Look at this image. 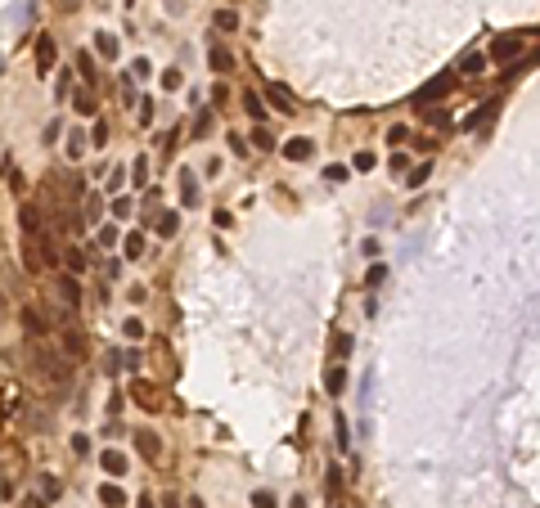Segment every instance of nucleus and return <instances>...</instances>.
Listing matches in <instances>:
<instances>
[{
    "instance_id": "nucleus-10",
    "label": "nucleus",
    "mask_w": 540,
    "mask_h": 508,
    "mask_svg": "<svg viewBox=\"0 0 540 508\" xmlns=\"http://www.w3.org/2000/svg\"><path fill=\"white\" fill-rule=\"evenodd\" d=\"M18 220H23V234H28V239H41V212H36L32 203L18 207Z\"/></svg>"
},
{
    "instance_id": "nucleus-40",
    "label": "nucleus",
    "mask_w": 540,
    "mask_h": 508,
    "mask_svg": "<svg viewBox=\"0 0 540 508\" xmlns=\"http://www.w3.org/2000/svg\"><path fill=\"white\" fill-rule=\"evenodd\" d=\"M149 72H153L149 59H131V77H149Z\"/></svg>"
},
{
    "instance_id": "nucleus-22",
    "label": "nucleus",
    "mask_w": 540,
    "mask_h": 508,
    "mask_svg": "<svg viewBox=\"0 0 540 508\" xmlns=\"http://www.w3.org/2000/svg\"><path fill=\"white\" fill-rule=\"evenodd\" d=\"M64 266H68V275H81V270L90 266V261H86L81 247H68V252H64Z\"/></svg>"
},
{
    "instance_id": "nucleus-44",
    "label": "nucleus",
    "mask_w": 540,
    "mask_h": 508,
    "mask_svg": "<svg viewBox=\"0 0 540 508\" xmlns=\"http://www.w3.org/2000/svg\"><path fill=\"white\" fill-rule=\"evenodd\" d=\"M230 148H235V153L243 158V153H248V140H243V135H235V131H230Z\"/></svg>"
},
{
    "instance_id": "nucleus-45",
    "label": "nucleus",
    "mask_w": 540,
    "mask_h": 508,
    "mask_svg": "<svg viewBox=\"0 0 540 508\" xmlns=\"http://www.w3.org/2000/svg\"><path fill=\"white\" fill-rule=\"evenodd\" d=\"M334 351H342V355L351 351V338H347V333H338V338H334Z\"/></svg>"
},
{
    "instance_id": "nucleus-49",
    "label": "nucleus",
    "mask_w": 540,
    "mask_h": 508,
    "mask_svg": "<svg viewBox=\"0 0 540 508\" xmlns=\"http://www.w3.org/2000/svg\"><path fill=\"white\" fill-rule=\"evenodd\" d=\"M131 5H135V0H127V9H131Z\"/></svg>"
},
{
    "instance_id": "nucleus-28",
    "label": "nucleus",
    "mask_w": 540,
    "mask_h": 508,
    "mask_svg": "<svg viewBox=\"0 0 540 508\" xmlns=\"http://www.w3.org/2000/svg\"><path fill=\"white\" fill-rule=\"evenodd\" d=\"M95 243H100V247H113V243H117V225H108V220H104V225L95 230Z\"/></svg>"
},
{
    "instance_id": "nucleus-2",
    "label": "nucleus",
    "mask_w": 540,
    "mask_h": 508,
    "mask_svg": "<svg viewBox=\"0 0 540 508\" xmlns=\"http://www.w3.org/2000/svg\"><path fill=\"white\" fill-rule=\"evenodd\" d=\"M522 49H527V41H522L518 32H509V36H500V41L491 45V59H495V64H513Z\"/></svg>"
},
{
    "instance_id": "nucleus-30",
    "label": "nucleus",
    "mask_w": 540,
    "mask_h": 508,
    "mask_svg": "<svg viewBox=\"0 0 540 508\" xmlns=\"http://www.w3.org/2000/svg\"><path fill=\"white\" fill-rule=\"evenodd\" d=\"M486 68V54H464L459 59V72H482Z\"/></svg>"
},
{
    "instance_id": "nucleus-23",
    "label": "nucleus",
    "mask_w": 540,
    "mask_h": 508,
    "mask_svg": "<svg viewBox=\"0 0 540 508\" xmlns=\"http://www.w3.org/2000/svg\"><path fill=\"white\" fill-rule=\"evenodd\" d=\"M324 180H329V184H347V180H351V167H347V163H329V167H324Z\"/></svg>"
},
{
    "instance_id": "nucleus-36",
    "label": "nucleus",
    "mask_w": 540,
    "mask_h": 508,
    "mask_svg": "<svg viewBox=\"0 0 540 508\" xmlns=\"http://www.w3.org/2000/svg\"><path fill=\"white\" fill-rule=\"evenodd\" d=\"M252 144H257V148H275V135H270L266 126H257V131H252Z\"/></svg>"
},
{
    "instance_id": "nucleus-18",
    "label": "nucleus",
    "mask_w": 540,
    "mask_h": 508,
    "mask_svg": "<svg viewBox=\"0 0 540 508\" xmlns=\"http://www.w3.org/2000/svg\"><path fill=\"white\" fill-rule=\"evenodd\" d=\"M180 203L185 207L199 203V180H194V171H180Z\"/></svg>"
},
{
    "instance_id": "nucleus-17",
    "label": "nucleus",
    "mask_w": 540,
    "mask_h": 508,
    "mask_svg": "<svg viewBox=\"0 0 540 508\" xmlns=\"http://www.w3.org/2000/svg\"><path fill=\"white\" fill-rule=\"evenodd\" d=\"M18 315H23V324H28V333H32V338H41V333H45V329H50V324H45V315H41V311H36V306H23V311H18Z\"/></svg>"
},
{
    "instance_id": "nucleus-31",
    "label": "nucleus",
    "mask_w": 540,
    "mask_h": 508,
    "mask_svg": "<svg viewBox=\"0 0 540 508\" xmlns=\"http://www.w3.org/2000/svg\"><path fill=\"white\" fill-rule=\"evenodd\" d=\"M428 176H433V163H423V167H414V171H410V180H405V184H410V189H419V184H423Z\"/></svg>"
},
{
    "instance_id": "nucleus-46",
    "label": "nucleus",
    "mask_w": 540,
    "mask_h": 508,
    "mask_svg": "<svg viewBox=\"0 0 540 508\" xmlns=\"http://www.w3.org/2000/svg\"><path fill=\"white\" fill-rule=\"evenodd\" d=\"M428 122H433V126H450V117L441 113V108H433V113H428Z\"/></svg>"
},
{
    "instance_id": "nucleus-8",
    "label": "nucleus",
    "mask_w": 540,
    "mask_h": 508,
    "mask_svg": "<svg viewBox=\"0 0 540 508\" xmlns=\"http://www.w3.org/2000/svg\"><path fill=\"white\" fill-rule=\"evenodd\" d=\"M54 288H59V302H64V306H77V302H81V283H77V275H59Z\"/></svg>"
},
{
    "instance_id": "nucleus-33",
    "label": "nucleus",
    "mask_w": 540,
    "mask_h": 508,
    "mask_svg": "<svg viewBox=\"0 0 540 508\" xmlns=\"http://www.w3.org/2000/svg\"><path fill=\"white\" fill-rule=\"evenodd\" d=\"M81 153H86V135L72 131V135H68V158H81Z\"/></svg>"
},
{
    "instance_id": "nucleus-11",
    "label": "nucleus",
    "mask_w": 540,
    "mask_h": 508,
    "mask_svg": "<svg viewBox=\"0 0 540 508\" xmlns=\"http://www.w3.org/2000/svg\"><path fill=\"white\" fill-rule=\"evenodd\" d=\"M100 468H104L108 477H127V454H122V450H104L100 454Z\"/></svg>"
},
{
    "instance_id": "nucleus-47",
    "label": "nucleus",
    "mask_w": 540,
    "mask_h": 508,
    "mask_svg": "<svg viewBox=\"0 0 540 508\" xmlns=\"http://www.w3.org/2000/svg\"><path fill=\"white\" fill-rule=\"evenodd\" d=\"M135 508H153V500H149V495H140V500H135Z\"/></svg>"
},
{
    "instance_id": "nucleus-38",
    "label": "nucleus",
    "mask_w": 540,
    "mask_h": 508,
    "mask_svg": "<svg viewBox=\"0 0 540 508\" xmlns=\"http://www.w3.org/2000/svg\"><path fill=\"white\" fill-rule=\"evenodd\" d=\"M410 140V126H387V144H405Z\"/></svg>"
},
{
    "instance_id": "nucleus-21",
    "label": "nucleus",
    "mask_w": 540,
    "mask_h": 508,
    "mask_svg": "<svg viewBox=\"0 0 540 508\" xmlns=\"http://www.w3.org/2000/svg\"><path fill=\"white\" fill-rule=\"evenodd\" d=\"M77 72H81V81H90V85H95V77H100V68H95L90 49H81V54H77Z\"/></svg>"
},
{
    "instance_id": "nucleus-12",
    "label": "nucleus",
    "mask_w": 540,
    "mask_h": 508,
    "mask_svg": "<svg viewBox=\"0 0 540 508\" xmlns=\"http://www.w3.org/2000/svg\"><path fill=\"white\" fill-rule=\"evenodd\" d=\"M311 153H315V144L306 140V135H298V140H288V144H284V158H288V163H306Z\"/></svg>"
},
{
    "instance_id": "nucleus-9",
    "label": "nucleus",
    "mask_w": 540,
    "mask_h": 508,
    "mask_svg": "<svg viewBox=\"0 0 540 508\" xmlns=\"http://www.w3.org/2000/svg\"><path fill=\"white\" fill-rule=\"evenodd\" d=\"M149 230L158 234V239H171V234L180 230V216H176V212H158V216L149 220Z\"/></svg>"
},
{
    "instance_id": "nucleus-41",
    "label": "nucleus",
    "mask_w": 540,
    "mask_h": 508,
    "mask_svg": "<svg viewBox=\"0 0 540 508\" xmlns=\"http://www.w3.org/2000/svg\"><path fill=\"white\" fill-rule=\"evenodd\" d=\"M163 90H180V72H176V68L163 72Z\"/></svg>"
},
{
    "instance_id": "nucleus-6",
    "label": "nucleus",
    "mask_w": 540,
    "mask_h": 508,
    "mask_svg": "<svg viewBox=\"0 0 540 508\" xmlns=\"http://www.w3.org/2000/svg\"><path fill=\"white\" fill-rule=\"evenodd\" d=\"M135 450H140L144 463H158V459H163V445H158L153 432H135Z\"/></svg>"
},
{
    "instance_id": "nucleus-25",
    "label": "nucleus",
    "mask_w": 540,
    "mask_h": 508,
    "mask_svg": "<svg viewBox=\"0 0 540 508\" xmlns=\"http://www.w3.org/2000/svg\"><path fill=\"white\" fill-rule=\"evenodd\" d=\"M72 108H77L81 117H90V113H95V95H90V90H77V95H72Z\"/></svg>"
},
{
    "instance_id": "nucleus-7",
    "label": "nucleus",
    "mask_w": 540,
    "mask_h": 508,
    "mask_svg": "<svg viewBox=\"0 0 540 508\" xmlns=\"http://www.w3.org/2000/svg\"><path fill=\"white\" fill-rule=\"evenodd\" d=\"M207 64H212V72H235V54H230L221 41L207 45Z\"/></svg>"
},
{
    "instance_id": "nucleus-20",
    "label": "nucleus",
    "mask_w": 540,
    "mask_h": 508,
    "mask_svg": "<svg viewBox=\"0 0 540 508\" xmlns=\"http://www.w3.org/2000/svg\"><path fill=\"white\" fill-rule=\"evenodd\" d=\"M212 23H216V32H221V36L239 32V14H235V9H216V14H212Z\"/></svg>"
},
{
    "instance_id": "nucleus-15",
    "label": "nucleus",
    "mask_w": 540,
    "mask_h": 508,
    "mask_svg": "<svg viewBox=\"0 0 540 508\" xmlns=\"http://www.w3.org/2000/svg\"><path fill=\"white\" fill-rule=\"evenodd\" d=\"M95 495H100V504H108V508H127V490L113 486V481H104V486L95 490Z\"/></svg>"
},
{
    "instance_id": "nucleus-1",
    "label": "nucleus",
    "mask_w": 540,
    "mask_h": 508,
    "mask_svg": "<svg viewBox=\"0 0 540 508\" xmlns=\"http://www.w3.org/2000/svg\"><path fill=\"white\" fill-rule=\"evenodd\" d=\"M455 81H459V68H450V72H441V77H433L423 85V90H414V108H428V104H437L446 90H455Z\"/></svg>"
},
{
    "instance_id": "nucleus-48",
    "label": "nucleus",
    "mask_w": 540,
    "mask_h": 508,
    "mask_svg": "<svg viewBox=\"0 0 540 508\" xmlns=\"http://www.w3.org/2000/svg\"><path fill=\"white\" fill-rule=\"evenodd\" d=\"M185 508H203V500H189V504H185Z\"/></svg>"
},
{
    "instance_id": "nucleus-27",
    "label": "nucleus",
    "mask_w": 540,
    "mask_h": 508,
    "mask_svg": "<svg viewBox=\"0 0 540 508\" xmlns=\"http://www.w3.org/2000/svg\"><path fill=\"white\" fill-rule=\"evenodd\" d=\"M122 338H127V342H140V338H144V319H135V315H131L127 324H122Z\"/></svg>"
},
{
    "instance_id": "nucleus-32",
    "label": "nucleus",
    "mask_w": 540,
    "mask_h": 508,
    "mask_svg": "<svg viewBox=\"0 0 540 508\" xmlns=\"http://www.w3.org/2000/svg\"><path fill=\"white\" fill-rule=\"evenodd\" d=\"M338 450L342 454L351 450V427H347V418H342V414H338Z\"/></svg>"
},
{
    "instance_id": "nucleus-19",
    "label": "nucleus",
    "mask_w": 540,
    "mask_h": 508,
    "mask_svg": "<svg viewBox=\"0 0 540 508\" xmlns=\"http://www.w3.org/2000/svg\"><path fill=\"white\" fill-rule=\"evenodd\" d=\"M122 252H127V261H140V256H144V234L131 230L127 239H122Z\"/></svg>"
},
{
    "instance_id": "nucleus-35",
    "label": "nucleus",
    "mask_w": 540,
    "mask_h": 508,
    "mask_svg": "<svg viewBox=\"0 0 540 508\" xmlns=\"http://www.w3.org/2000/svg\"><path fill=\"white\" fill-rule=\"evenodd\" d=\"M131 207H135L131 198H113V203H108V212H113V216L122 220V216H131Z\"/></svg>"
},
{
    "instance_id": "nucleus-5",
    "label": "nucleus",
    "mask_w": 540,
    "mask_h": 508,
    "mask_svg": "<svg viewBox=\"0 0 540 508\" xmlns=\"http://www.w3.org/2000/svg\"><path fill=\"white\" fill-rule=\"evenodd\" d=\"M54 59H59V45H54V36H41V41H36V72H41V77H50Z\"/></svg>"
},
{
    "instance_id": "nucleus-37",
    "label": "nucleus",
    "mask_w": 540,
    "mask_h": 508,
    "mask_svg": "<svg viewBox=\"0 0 540 508\" xmlns=\"http://www.w3.org/2000/svg\"><path fill=\"white\" fill-rule=\"evenodd\" d=\"M100 212H104L100 198H86V220H100ZM100 225H104V220H100Z\"/></svg>"
},
{
    "instance_id": "nucleus-4",
    "label": "nucleus",
    "mask_w": 540,
    "mask_h": 508,
    "mask_svg": "<svg viewBox=\"0 0 540 508\" xmlns=\"http://www.w3.org/2000/svg\"><path fill=\"white\" fill-rule=\"evenodd\" d=\"M266 99H270V104H275L284 117H293V113H298V99H293V90H284L279 81H266Z\"/></svg>"
},
{
    "instance_id": "nucleus-26",
    "label": "nucleus",
    "mask_w": 540,
    "mask_h": 508,
    "mask_svg": "<svg viewBox=\"0 0 540 508\" xmlns=\"http://www.w3.org/2000/svg\"><path fill=\"white\" fill-rule=\"evenodd\" d=\"M64 346H68V355H86V342L77 329H64Z\"/></svg>"
},
{
    "instance_id": "nucleus-43",
    "label": "nucleus",
    "mask_w": 540,
    "mask_h": 508,
    "mask_svg": "<svg viewBox=\"0 0 540 508\" xmlns=\"http://www.w3.org/2000/svg\"><path fill=\"white\" fill-rule=\"evenodd\" d=\"M383 275H387V270H383V261H378V266H370V275H365V279H370V288H378V283H383Z\"/></svg>"
},
{
    "instance_id": "nucleus-24",
    "label": "nucleus",
    "mask_w": 540,
    "mask_h": 508,
    "mask_svg": "<svg viewBox=\"0 0 540 508\" xmlns=\"http://www.w3.org/2000/svg\"><path fill=\"white\" fill-rule=\"evenodd\" d=\"M36 500H41V504L59 500V481H54V477H41V481H36Z\"/></svg>"
},
{
    "instance_id": "nucleus-14",
    "label": "nucleus",
    "mask_w": 540,
    "mask_h": 508,
    "mask_svg": "<svg viewBox=\"0 0 540 508\" xmlns=\"http://www.w3.org/2000/svg\"><path fill=\"white\" fill-rule=\"evenodd\" d=\"M342 387H347V369H342V365H329V369H324V391H329V396H342Z\"/></svg>"
},
{
    "instance_id": "nucleus-3",
    "label": "nucleus",
    "mask_w": 540,
    "mask_h": 508,
    "mask_svg": "<svg viewBox=\"0 0 540 508\" xmlns=\"http://www.w3.org/2000/svg\"><path fill=\"white\" fill-rule=\"evenodd\" d=\"M131 396H135V401H140L149 414H158V410H163V391H158L153 382H144V378H135V382H131Z\"/></svg>"
},
{
    "instance_id": "nucleus-13",
    "label": "nucleus",
    "mask_w": 540,
    "mask_h": 508,
    "mask_svg": "<svg viewBox=\"0 0 540 508\" xmlns=\"http://www.w3.org/2000/svg\"><path fill=\"white\" fill-rule=\"evenodd\" d=\"M243 113H248L252 122H266L270 113H266V99L257 95V90H243Z\"/></svg>"
},
{
    "instance_id": "nucleus-29",
    "label": "nucleus",
    "mask_w": 540,
    "mask_h": 508,
    "mask_svg": "<svg viewBox=\"0 0 540 508\" xmlns=\"http://www.w3.org/2000/svg\"><path fill=\"white\" fill-rule=\"evenodd\" d=\"M131 180L135 184H149V158H135V163H131Z\"/></svg>"
},
{
    "instance_id": "nucleus-16",
    "label": "nucleus",
    "mask_w": 540,
    "mask_h": 508,
    "mask_svg": "<svg viewBox=\"0 0 540 508\" xmlns=\"http://www.w3.org/2000/svg\"><path fill=\"white\" fill-rule=\"evenodd\" d=\"M95 54H100V59H117V54H122L117 36H113V32H100V36H95Z\"/></svg>"
},
{
    "instance_id": "nucleus-42",
    "label": "nucleus",
    "mask_w": 540,
    "mask_h": 508,
    "mask_svg": "<svg viewBox=\"0 0 540 508\" xmlns=\"http://www.w3.org/2000/svg\"><path fill=\"white\" fill-rule=\"evenodd\" d=\"M207 131H212V117H207V113H199V117H194V135H199V140H203Z\"/></svg>"
},
{
    "instance_id": "nucleus-34",
    "label": "nucleus",
    "mask_w": 540,
    "mask_h": 508,
    "mask_svg": "<svg viewBox=\"0 0 540 508\" xmlns=\"http://www.w3.org/2000/svg\"><path fill=\"white\" fill-rule=\"evenodd\" d=\"M370 167H374V153H370V148H360V153L351 158V171H370Z\"/></svg>"
},
{
    "instance_id": "nucleus-39",
    "label": "nucleus",
    "mask_w": 540,
    "mask_h": 508,
    "mask_svg": "<svg viewBox=\"0 0 540 508\" xmlns=\"http://www.w3.org/2000/svg\"><path fill=\"white\" fill-rule=\"evenodd\" d=\"M252 508H275V495H270V490H252Z\"/></svg>"
}]
</instances>
